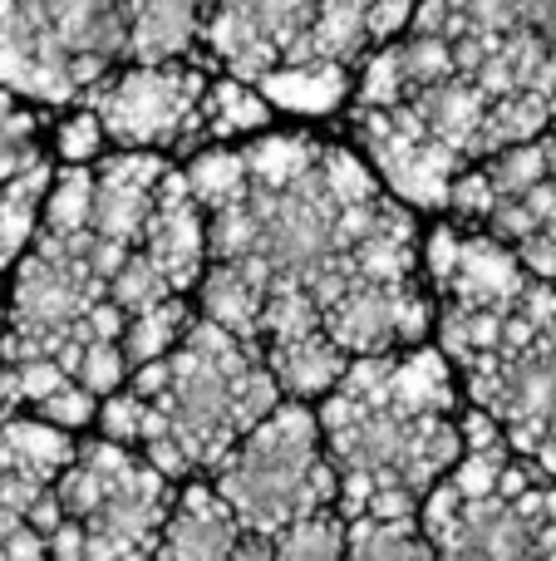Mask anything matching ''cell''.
Instances as JSON below:
<instances>
[{"mask_svg": "<svg viewBox=\"0 0 556 561\" xmlns=\"http://www.w3.org/2000/svg\"><path fill=\"white\" fill-rule=\"evenodd\" d=\"M453 404L459 389L443 350L414 345L399 355L350 359L340 385L315 409L325 458L340 478L335 513L345 523L419 517L424 497L463 458Z\"/></svg>", "mask_w": 556, "mask_h": 561, "instance_id": "1", "label": "cell"}, {"mask_svg": "<svg viewBox=\"0 0 556 561\" xmlns=\"http://www.w3.org/2000/svg\"><path fill=\"white\" fill-rule=\"evenodd\" d=\"M124 385L143 399L134 448L167 483L212 478V468L281 404L262 345L227 335L212 320H193L163 359L134 369Z\"/></svg>", "mask_w": 556, "mask_h": 561, "instance_id": "2", "label": "cell"}, {"mask_svg": "<svg viewBox=\"0 0 556 561\" xmlns=\"http://www.w3.org/2000/svg\"><path fill=\"white\" fill-rule=\"evenodd\" d=\"M207 483L222 493V503L236 513L242 533L276 537L305 517L335 507L340 478L325 458L321 419L311 404H281L212 468Z\"/></svg>", "mask_w": 556, "mask_h": 561, "instance_id": "3", "label": "cell"}, {"mask_svg": "<svg viewBox=\"0 0 556 561\" xmlns=\"http://www.w3.org/2000/svg\"><path fill=\"white\" fill-rule=\"evenodd\" d=\"M177 483H167L138 448L79 444L74 463L55 478V503L79 527L84 561H158L167 507Z\"/></svg>", "mask_w": 556, "mask_h": 561, "instance_id": "4", "label": "cell"}, {"mask_svg": "<svg viewBox=\"0 0 556 561\" xmlns=\"http://www.w3.org/2000/svg\"><path fill=\"white\" fill-rule=\"evenodd\" d=\"M202 94L207 79L183 65H143L108 79L94 114L104 124V138L124 148H167L177 138L202 128Z\"/></svg>", "mask_w": 556, "mask_h": 561, "instance_id": "5", "label": "cell"}, {"mask_svg": "<svg viewBox=\"0 0 556 561\" xmlns=\"http://www.w3.org/2000/svg\"><path fill=\"white\" fill-rule=\"evenodd\" d=\"M321 330L350 359L399 355L429 335V300L409 280H355L340 300L321 310Z\"/></svg>", "mask_w": 556, "mask_h": 561, "instance_id": "6", "label": "cell"}, {"mask_svg": "<svg viewBox=\"0 0 556 561\" xmlns=\"http://www.w3.org/2000/svg\"><path fill=\"white\" fill-rule=\"evenodd\" d=\"M321 0H217L207 15V45L236 79H262L301 49Z\"/></svg>", "mask_w": 556, "mask_h": 561, "instance_id": "7", "label": "cell"}, {"mask_svg": "<svg viewBox=\"0 0 556 561\" xmlns=\"http://www.w3.org/2000/svg\"><path fill=\"white\" fill-rule=\"evenodd\" d=\"M74 434L35 414H5L0 419V507L30 517L49 497L55 478L74 463Z\"/></svg>", "mask_w": 556, "mask_h": 561, "instance_id": "8", "label": "cell"}, {"mask_svg": "<svg viewBox=\"0 0 556 561\" xmlns=\"http://www.w3.org/2000/svg\"><path fill=\"white\" fill-rule=\"evenodd\" d=\"M138 252L163 272L167 286L183 296L187 286L202 280V262H207V227H202V207L193 203L183 173H163L153 193V213H148L143 242Z\"/></svg>", "mask_w": 556, "mask_h": 561, "instance_id": "9", "label": "cell"}, {"mask_svg": "<svg viewBox=\"0 0 556 561\" xmlns=\"http://www.w3.org/2000/svg\"><path fill=\"white\" fill-rule=\"evenodd\" d=\"M167 168L153 153H118L94 173V213H89V232L118 242L134 252L143 242L148 213H153L158 178Z\"/></svg>", "mask_w": 556, "mask_h": 561, "instance_id": "10", "label": "cell"}, {"mask_svg": "<svg viewBox=\"0 0 556 561\" xmlns=\"http://www.w3.org/2000/svg\"><path fill=\"white\" fill-rule=\"evenodd\" d=\"M236 537H242V523L222 503V493L207 478H193V483H177L163 537H158V561H227Z\"/></svg>", "mask_w": 556, "mask_h": 561, "instance_id": "11", "label": "cell"}, {"mask_svg": "<svg viewBox=\"0 0 556 561\" xmlns=\"http://www.w3.org/2000/svg\"><path fill=\"white\" fill-rule=\"evenodd\" d=\"M262 359H266V369H271L281 399H291V404H321V399L340 385L345 369H350V355L335 350L325 330L281 340V345H262Z\"/></svg>", "mask_w": 556, "mask_h": 561, "instance_id": "12", "label": "cell"}, {"mask_svg": "<svg viewBox=\"0 0 556 561\" xmlns=\"http://www.w3.org/2000/svg\"><path fill=\"white\" fill-rule=\"evenodd\" d=\"M202 25L197 0H128L124 5V49L143 65H167L193 45Z\"/></svg>", "mask_w": 556, "mask_h": 561, "instance_id": "13", "label": "cell"}, {"mask_svg": "<svg viewBox=\"0 0 556 561\" xmlns=\"http://www.w3.org/2000/svg\"><path fill=\"white\" fill-rule=\"evenodd\" d=\"M262 310H266V276L252 262H212V272L202 276V320L256 345L262 340Z\"/></svg>", "mask_w": 556, "mask_h": 561, "instance_id": "14", "label": "cell"}, {"mask_svg": "<svg viewBox=\"0 0 556 561\" xmlns=\"http://www.w3.org/2000/svg\"><path fill=\"white\" fill-rule=\"evenodd\" d=\"M350 94V75L335 59H286L262 75V99L291 114H325Z\"/></svg>", "mask_w": 556, "mask_h": 561, "instance_id": "15", "label": "cell"}, {"mask_svg": "<svg viewBox=\"0 0 556 561\" xmlns=\"http://www.w3.org/2000/svg\"><path fill=\"white\" fill-rule=\"evenodd\" d=\"M345 561H433V542L419 517H360L345 523Z\"/></svg>", "mask_w": 556, "mask_h": 561, "instance_id": "16", "label": "cell"}, {"mask_svg": "<svg viewBox=\"0 0 556 561\" xmlns=\"http://www.w3.org/2000/svg\"><path fill=\"white\" fill-rule=\"evenodd\" d=\"M187 325H193V310H187L183 296L163 300V306H148L138 310V316L124 320V335H118V350H124L128 359V375L143 365H153V359H163L167 350L177 345V340L187 335Z\"/></svg>", "mask_w": 556, "mask_h": 561, "instance_id": "17", "label": "cell"}, {"mask_svg": "<svg viewBox=\"0 0 556 561\" xmlns=\"http://www.w3.org/2000/svg\"><path fill=\"white\" fill-rule=\"evenodd\" d=\"M202 128L217 138H232V134H252L271 118V104L262 99V89H252L246 79H217L207 84L202 94Z\"/></svg>", "mask_w": 556, "mask_h": 561, "instance_id": "18", "label": "cell"}, {"mask_svg": "<svg viewBox=\"0 0 556 561\" xmlns=\"http://www.w3.org/2000/svg\"><path fill=\"white\" fill-rule=\"evenodd\" d=\"M242 163H246V183L252 187H291L305 173H315L321 148L305 144V138H266L252 153H242Z\"/></svg>", "mask_w": 556, "mask_h": 561, "instance_id": "19", "label": "cell"}, {"mask_svg": "<svg viewBox=\"0 0 556 561\" xmlns=\"http://www.w3.org/2000/svg\"><path fill=\"white\" fill-rule=\"evenodd\" d=\"M45 183H49L45 168H30L25 178H15V183L5 187V197H0V262H10V256L39 232Z\"/></svg>", "mask_w": 556, "mask_h": 561, "instance_id": "20", "label": "cell"}, {"mask_svg": "<svg viewBox=\"0 0 556 561\" xmlns=\"http://www.w3.org/2000/svg\"><path fill=\"white\" fill-rule=\"evenodd\" d=\"M89 213H94V173L89 168H69L55 183V193H45V203H39V232L79 237L89 232Z\"/></svg>", "mask_w": 556, "mask_h": 561, "instance_id": "21", "label": "cell"}, {"mask_svg": "<svg viewBox=\"0 0 556 561\" xmlns=\"http://www.w3.org/2000/svg\"><path fill=\"white\" fill-rule=\"evenodd\" d=\"M276 561H345V517L335 507L271 537Z\"/></svg>", "mask_w": 556, "mask_h": 561, "instance_id": "22", "label": "cell"}, {"mask_svg": "<svg viewBox=\"0 0 556 561\" xmlns=\"http://www.w3.org/2000/svg\"><path fill=\"white\" fill-rule=\"evenodd\" d=\"M187 193H193L197 207L217 213V207H232L246 197V163L242 153H202V163H193V173L183 178Z\"/></svg>", "mask_w": 556, "mask_h": 561, "instance_id": "23", "label": "cell"}, {"mask_svg": "<svg viewBox=\"0 0 556 561\" xmlns=\"http://www.w3.org/2000/svg\"><path fill=\"white\" fill-rule=\"evenodd\" d=\"M59 369H65L74 385H84L94 399H108L114 389H124V379H128V359H124V350H118V340L79 345Z\"/></svg>", "mask_w": 556, "mask_h": 561, "instance_id": "24", "label": "cell"}, {"mask_svg": "<svg viewBox=\"0 0 556 561\" xmlns=\"http://www.w3.org/2000/svg\"><path fill=\"white\" fill-rule=\"evenodd\" d=\"M59 385H69V375L55 359H10V365H0V404L5 409H39Z\"/></svg>", "mask_w": 556, "mask_h": 561, "instance_id": "25", "label": "cell"}, {"mask_svg": "<svg viewBox=\"0 0 556 561\" xmlns=\"http://www.w3.org/2000/svg\"><path fill=\"white\" fill-rule=\"evenodd\" d=\"M177 290L163 280V272H158L153 262H148L143 252H128V262L118 266V276L108 280V300H114L124 316H138V310H148V306H163V300H173Z\"/></svg>", "mask_w": 556, "mask_h": 561, "instance_id": "26", "label": "cell"}, {"mask_svg": "<svg viewBox=\"0 0 556 561\" xmlns=\"http://www.w3.org/2000/svg\"><path fill=\"white\" fill-rule=\"evenodd\" d=\"M30 414L45 419V424H55V428H65V434H74V428H89V424H94L99 399L89 394L84 385H74V379H69V385H59L55 394H49L39 409H30Z\"/></svg>", "mask_w": 556, "mask_h": 561, "instance_id": "27", "label": "cell"}, {"mask_svg": "<svg viewBox=\"0 0 556 561\" xmlns=\"http://www.w3.org/2000/svg\"><path fill=\"white\" fill-rule=\"evenodd\" d=\"M99 148H104V124H99V114H74L59 128V153H65L69 163H89V158H99Z\"/></svg>", "mask_w": 556, "mask_h": 561, "instance_id": "28", "label": "cell"}, {"mask_svg": "<svg viewBox=\"0 0 556 561\" xmlns=\"http://www.w3.org/2000/svg\"><path fill=\"white\" fill-rule=\"evenodd\" d=\"M0 561H49L45 542L25 527V517H15L10 507H0Z\"/></svg>", "mask_w": 556, "mask_h": 561, "instance_id": "29", "label": "cell"}, {"mask_svg": "<svg viewBox=\"0 0 556 561\" xmlns=\"http://www.w3.org/2000/svg\"><path fill=\"white\" fill-rule=\"evenodd\" d=\"M227 561H276V542L271 537H256V533H242L232 547V557Z\"/></svg>", "mask_w": 556, "mask_h": 561, "instance_id": "30", "label": "cell"}, {"mask_svg": "<svg viewBox=\"0 0 556 561\" xmlns=\"http://www.w3.org/2000/svg\"><path fill=\"white\" fill-rule=\"evenodd\" d=\"M197 5H202V10H212V5H217V0H197Z\"/></svg>", "mask_w": 556, "mask_h": 561, "instance_id": "31", "label": "cell"}]
</instances>
